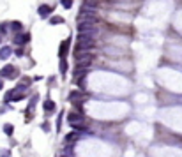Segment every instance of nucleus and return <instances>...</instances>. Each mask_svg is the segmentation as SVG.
Segmentation results:
<instances>
[{"instance_id": "nucleus-1", "label": "nucleus", "mask_w": 182, "mask_h": 157, "mask_svg": "<svg viewBox=\"0 0 182 157\" xmlns=\"http://www.w3.org/2000/svg\"><path fill=\"white\" fill-rule=\"evenodd\" d=\"M67 122L73 125V127H76V129H85V117H83V113L80 111H73V113H69L67 115Z\"/></svg>"}, {"instance_id": "nucleus-2", "label": "nucleus", "mask_w": 182, "mask_h": 157, "mask_svg": "<svg viewBox=\"0 0 182 157\" xmlns=\"http://www.w3.org/2000/svg\"><path fill=\"white\" fill-rule=\"evenodd\" d=\"M87 18H97V11H96V7H92V5H83L80 11V14H78V18H76V21L80 20H87Z\"/></svg>"}, {"instance_id": "nucleus-3", "label": "nucleus", "mask_w": 182, "mask_h": 157, "mask_svg": "<svg viewBox=\"0 0 182 157\" xmlns=\"http://www.w3.org/2000/svg\"><path fill=\"white\" fill-rule=\"evenodd\" d=\"M97 18H87V20H80L78 21V32H87V30H94L97 28L96 27Z\"/></svg>"}, {"instance_id": "nucleus-4", "label": "nucleus", "mask_w": 182, "mask_h": 157, "mask_svg": "<svg viewBox=\"0 0 182 157\" xmlns=\"http://www.w3.org/2000/svg\"><path fill=\"white\" fill-rule=\"evenodd\" d=\"M23 97H25V96H23V88L18 87V88L7 92V96H5V102H9V101H21Z\"/></svg>"}, {"instance_id": "nucleus-5", "label": "nucleus", "mask_w": 182, "mask_h": 157, "mask_svg": "<svg viewBox=\"0 0 182 157\" xmlns=\"http://www.w3.org/2000/svg\"><path fill=\"white\" fill-rule=\"evenodd\" d=\"M0 76L2 78H16L18 76V69L14 67V65H5V67H2V71H0Z\"/></svg>"}, {"instance_id": "nucleus-6", "label": "nucleus", "mask_w": 182, "mask_h": 157, "mask_svg": "<svg viewBox=\"0 0 182 157\" xmlns=\"http://www.w3.org/2000/svg\"><path fill=\"white\" fill-rule=\"evenodd\" d=\"M96 44V39H85V41H78L76 50H90Z\"/></svg>"}, {"instance_id": "nucleus-7", "label": "nucleus", "mask_w": 182, "mask_h": 157, "mask_svg": "<svg viewBox=\"0 0 182 157\" xmlns=\"http://www.w3.org/2000/svg\"><path fill=\"white\" fill-rule=\"evenodd\" d=\"M67 51H69V41H62L60 42V48H59V57L60 59H65V55H67Z\"/></svg>"}, {"instance_id": "nucleus-8", "label": "nucleus", "mask_w": 182, "mask_h": 157, "mask_svg": "<svg viewBox=\"0 0 182 157\" xmlns=\"http://www.w3.org/2000/svg\"><path fill=\"white\" fill-rule=\"evenodd\" d=\"M51 11H53V9H51L50 5L42 4V5L39 7V16H41V18H46V16H50V13H51Z\"/></svg>"}, {"instance_id": "nucleus-9", "label": "nucleus", "mask_w": 182, "mask_h": 157, "mask_svg": "<svg viewBox=\"0 0 182 157\" xmlns=\"http://www.w3.org/2000/svg\"><path fill=\"white\" fill-rule=\"evenodd\" d=\"M28 41H30V36H28V34H20V36L14 37V42H16V44H25V42H28Z\"/></svg>"}, {"instance_id": "nucleus-10", "label": "nucleus", "mask_w": 182, "mask_h": 157, "mask_svg": "<svg viewBox=\"0 0 182 157\" xmlns=\"http://www.w3.org/2000/svg\"><path fill=\"white\" fill-rule=\"evenodd\" d=\"M85 74H87V69H81V67H78V69L74 71V81L78 83L80 79H83V78H85Z\"/></svg>"}, {"instance_id": "nucleus-11", "label": "nucleus", "mask_w": 182, "mask_h": 157, "mask_svg": "<svg viewBox=\"0 0 182 157\" xmlns=\"http://www.w3.org/2000/svg\"><path fill=\"white\" fill-rule=\"evenodd\" d=\"M78 138H80V134H78V133H69V134L65 136V143H67V145H73V143H74Z\"/></svg>"}, {"instance_id": "nucleus-12", "label": "nucleus", "mask_w": 182, "mask_h": 157, "mask_svg": "<svg viewBox=\"0 0 182 157\" xmlns=\"http://www.w3.org/2000/svg\"><path fill=\"white\" fill-rule=\"evenodd\" d=\"M11 53H13V50H11V48H9V46H4V48H2V50H0V59H7V57H9V55H11Z\"/></svg>"}, {"instance_id": "nucleus-13", "label": "nucleus", "mask_w": 182, "mask_h": 157, "mask_svg": "<svg viewBox=\"0 0 182 157\" xmlns=\"http://www.w3.org/2000/svg\"><path fill=\"white\" fill-rule=\"evenodd\" d=\"M44 111H48V113L50 111H55V102L53 101H46L44 102Z\"/></svg>"}, {"instance_id": "nucleus-14", "label": "nucleus", "mask_w": 182, "mask_h": 157, "mask_svg": "<svg viewBox=\"0 0 182 157\" xmlns=\"http://www.w3.org/2000/svg\"><path fill=\"white\" fill-rule=\"evenodd\" d=\"M73 154H74V152H73V147H71V145H67V147L64 148V156H65V157H73Z\"/></svg>"}, {"instance_id": "nucleus-15", "label": "nucleus", "mask_w": 182, "mask_h": 157, "mask_svg": "<svg viewBox=\"0 0 182 157\" xmlns=\"http://www.w3.org/2000/svg\"><path fill=\"white\" fill-rule=\"evenodd\" d=\"M65 71H67V62L65 59H60V74H65Z\"/></svg>"}, {"instance_id": "nucleus-16", "label": "nucleus", "mask_w": 182, "mask_h": 157, "mask_svg": "<svg viewBox=\"0 0 182 157\" xmlns=\"http://www.w3.org/2000/svg\"><path fill=\"white\" fill-rule=\"evenodd\" d=\"M11 28H13L14 32H20L21 30V23L20 21H13V23H11Z\"/></svg>"}, {"instance_id": "nucleus-17", "label": "nucleus", "mask_w": 182, "mask_h": 157, "mask_svg": "<svg viewBox=\"0 0 182 157\" xmlns=\"http://www.w3.org/2000/svg\"><path fill=\"white\" fill-rule=\"evenodd\" d=\"M59 23H64V18H62V16H53V18H51V25H59Z\"/></svg>"}, {"instance_id": "nucleus-18", "label": "nucleus", "mask_w": 182, "mask_h": 157, "mask_svg": "<svg viewBox=\"0 0 182 157\" xmlns=\"http://www.w3.org/2000/svg\"><path fill=\"white\" fill-rule=\"evenodd\" d=\"M81 96H83L81 92H71L69 99H71V101H76V99H81Z\"/></svg>"}, {"instance_id": "nucleus-19", "label": "nucleus", "mask_w": 182, "mask_h": 157, "mask_svg": "<svg viewBox=\"0 0 182 157\" xmlns=\"http://www.w3.org/2000/svg\"><path fill=\"white\" fill-rule=\"evenodd\" d=\"M13 131H14V127H13L11 124H7V125H4V133H5V134H13Z\"/></svg>"}, {"instance_id": "nucleus-20", "label": "nucleus", "mask_w": 182, "mask_h": 157, "mask_svg": "<svg viewBox=\"0 0 182 157\" xmlns=\"http://www.w3.org/2000/svg\"><path fill=\"white\" fill-rule=\"evenodd\" d=\"M60 4L65 7V9H69V7L73 5V0H60Z\"/></svg>"}, {"instance_id": "nucleus-21", "label": "nucleus", "mask_w": 182, "mask_h": 157, "mask_svg": "<svg viewBox=\"0 0 182 157\" xmlns=\"http://www.w3.org/2000/svg\"><path fill=\"white\" fill-rule=\"evenodd\" d=\"M97 2H99V0H85V4H87V5H92V7H96Z\"/></svg>"}, {"instance_id": "nucleus-22", "label": "nucleus", "mask_w": 182, "mask_h": 157, "mask_svg": "<svg viewBox=\"0 0 182 157\" xmlns=\"http://www.w3.org/2000/svg\"><path fill=\"white\" fill-rule=\"evenodd\" d=\"M7 32V23H2L0 25V34H5Z\"/></svg>"}, {"instance_id": "nucleus-23", "label": "nucleus", "mask_w": 182, "mask_h": 157, "mask_svg": "<svg viewBox=\"0 0 182 157\" xmlns=\"http://www.w3.org/2000/svg\"><path fill=\"white\" fill-rule=\"evenodd\" d=\"M16 55H18V57H23V50H21V48L20 50H16Z\"/></svg>"}, {"instance_id": "nucleus-24", "label": "nucleus", "mask_w": 182, "mask_h": 157, "mask_svg": "<svg viewBox=\"0 0 182 157\" xmlns=\"http://www.w3.org/2000/svg\"><path fill=\"white\" fill-rule=\"evenodd\" d=\"M2 157H9V150H4V152H2Z\"/></svg>"}, {"instance_id": "nucleus-25", "label": "nucleus", "mask_w": 182, "mask_h": 157, "mask_svg": "<svg viewBox=\"0 0 182 157\" xmlns=\"http://www.w3.org/2000/svg\"><path fill=\"white\" fill-rule=\"evenodd\" d=\"M2 88H4V81L0 79V90H2Z\"/></svg>"}, {"instance_id": "nucleus-26", "label": "nucleus", "mask_w": 182, "mask_h": 157, "mask_svg": "<svg viewBox=\"0 0 182 157\" xmlns=\"http://www.w3.org/2000/svg\"><path fill=\"white\" fill-rule=\"evenodd\" d=\"M0 42H2V34H0Z\"/></svg>"}, {"instance_id": "nucleus-27", "label": "nucleus", "mask_w": 182, "mask_h": 157, "mask_svg": "<svg viewBox=\"0 0 182 157\" xmlns=\"http://www.w3.org/2000/svg\"><path fill=\"white\" fill-rule=\"evenodd\" d=\"M64 157H65V156H64Z\"/></svg>"}]
</instances>
